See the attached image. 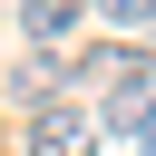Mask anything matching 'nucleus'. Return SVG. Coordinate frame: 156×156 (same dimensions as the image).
I'll return each mask as SVG.
<instances>
[{"instance_id":"f257e3e1","label":"nucleus","mask_w":156,"mask_h":156,"mask_svg":"<svg viewBox=\"0 0 156 156\" xmlns=\"http://www.w3.org/2000/svg\"><path fill=\"white\" fill-rule=\"evenodd\" d=\"M58 68H68V88H107V98L136 88V78H156V58H146L136 39H88V49H68Z\"/></svg>"},{"instance_id":"f03ea898","label":"nucleus","mask_w":156,"mask_h":156,"mask_svg":"<svg viewBox=\"0 0 156 156\" xmlns=\"http://www.w3.org/2000/svg\"><path fill=\"white\" fill-rule=\"evenodd\" d=\"M20 156H98V107H78V98H49V107L20 127Z\"/></svg>"},{"instance_id":"7ed1b4c3","label":"nucleus","mask_w":156,"mask_h":156,"mask_svg":"<svg viewBox=\"0 0 156 156\" xmlns=\"http://www.w3.org/2000/svg\"><path fill=\"white\" fill-rule=\"evenodd\" d=\"M107 136H136V146L156 156V78H136V88L107 98Z\"/></svg>"},{"instance_id":"20e7f679","label":"nucleus","mask_w":156,"mask_h":156,"mask_svg":"<svg viewBox=\"0 0 156 156\" xmlns=\"http://www.w3.org/2000/svg\"><path fill=\"white\" fill-rule=\"evenodd\" d=\"M78 20H88V0H20V29H29L39 49H58V39H78Z\"/></svg>"},{"instance_id":"39448f33","label":"nucleus","mask_w":156,"mask_h":156,"mask_svg":"<svg viewBox=\"0 0 156 156\" xmlns=\"http://www.w3.org/2000/svg\"><path fill=\"white\" fill-rule=\"evenodd\" d=\"M58 88H68V68H58V58H49V49H39V58H20V68H10V98H29V117H39V107H49V98H58Z\"/></svg>"},{"instance_id":"423d86ee","label":"nucleus","mask_w":156,"mask_h":156,"mask_svg":"<svg viewBox=\"0 0 156 156\" xmlns=\"http://www.w3.org/2000/svg\"><path fill=\"white\" fill-rule=\"evenodd\" d=\"M98 10H107L117 29H136V20H156V0H98Z\"/></svg>"}]
</instances>
